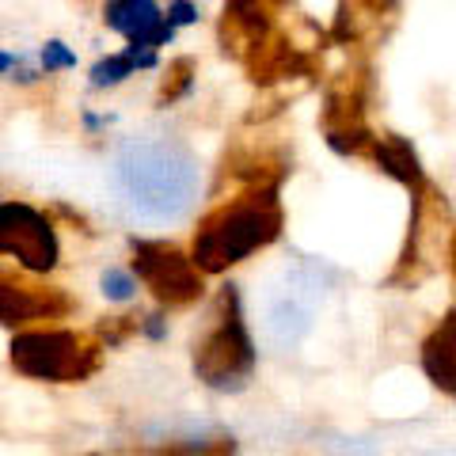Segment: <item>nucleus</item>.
I'll use <instances>...</instances> for the list:
<instances>
[{
  "mask_svg": "<svg viewBox=\"0 0 456 456\" xmlns=\"http://www.w3.org/2000/svg\"><path fill=\"white\" fill-rule=\"evenodd\" d=\"M285 213L278 191H236L221 198L194 228L191 255L202 274H224L248 255L270 248L281 236Z\"/></svg>",
  "mask_w": 456,
  "mask_h": 456,
  "instance_id": "1",
  "label": "nucleus"
},
{
  "mask_svg": "<svg viewBox=\"0 0 456 456\" xmlns=\"http://www.w3.org/2000/svg\"><path fill=\"white\" fill-rule=\"evenodd\" d=\"M198 171L187 149L171 141H134L118 156V187L126 202L149 217H175L191 206Z\"/></svg>",
  "mask_w": 456,
  "mask_h": 456,
  "instance_id": "2",
  "label": "nucleus"
},
{
  "mask_svg": "<svg viewBox=\"0 0 456 456\" xmlns=\"http://www.w3.org/2000/svg\"><path fill=\"white\" fill-rule=\"evenodd\" d=\"M103 342L69 327H31L12 338V365L23 377L50 384H80L99 369Z\"/></svg>",
  "mask_w": 456,
  "mask_h": 456,
  "instance_id": "3",
  "label": "nucleus"
},
{
  "mask_svg": "<svg viewBox=\"0 0 456 456\" xmlns=\"http://www.w3.org/2000/svg\"><path fill=\"white\" fill-rule=\"evenodd\" d=\"M369 103H373V69L365 61H346L323 84L320 130L338 156L365 160L373 149L377 130L369 126Z\"/></svg>",
  "mask_w": 456,
  "mask_h": 456,
  "instance_id": "4",
  "label": "nucleus"
},
{
  "mask_svg": "<svg viewBox=\"0 0 456 456\" xmlns=\"http://www.w3.org/2000/svg\"><path fill=\"white\" fill-rule=\"evenodd\" d=\"M255 369V346L240 312L236 285H224L213 308V327L194 342V373L209 388H240Z\"/></svg>",
  "mask_w": 456,
  "mask_h": 456,
  "instance_id": "5",
  "label": "nucleus"
},
{
  "mask_svg": "<svg viewBox=\"0 0 456 456\" xmlns=\"http://www.w3.org/2000/svg\"><path fill=\"white\" fill-rule=\"evenodd\" d=\"M452 213L449 202L430 179L419 191H411V224H407V244L399 251V263L392 270V285H415L437 266L441 251L449 255L452 248Z\"/></svg>",
  "mask_w": 456,
  "mask_h": 456,
  "instance_id": "6",
  "label": "nucleus"
},
{
  "mask_svg": "<svg viewBox=\"0 0 456 456\" xmlns=\"http://www.w3.org/2000/svg\"><path fill=\"white\" fill-rule=\"evenodd\" d=\"M130 255H134L130 259L134 274L145 281V289H152L160 305L183 308V305H194L206 293L202 266L194 263V255L167 244V240H134Z\"/></svg>",
  "mask_w": 456,
  "mask_h": 456,
  "instance_id": "7",
  "label": "nucleus"
},
{
  "mask_svg": "<svg viewBox=\"0 0 456 456\" xmlns=\"http://www.w3.org/2000/svg\"><path fill=\"white\" fill-rule=\"evenodd\" d=\"M0 251L16 259L27 274H46L57 266V232L46 213L27 202L0 206Z\"/></svg>",
  "mask_w": 456,
  "mask_h": 456,
  "instance_id": "8",
  "label": "nucleus"
},
{
  "mask_svg": "<svg viewBox=\"0 0 456 456\" xmlns=\"http://www.w3.org/2000/svg\"><path fill=\"white\" fill-rule=\"evenodd\" d=\"M285 8H293V0H224L221 8V23H217V38L224 57L248 65L281 27L278 16Z\"/></svg>",
  "mask_w": 456,
  "mask_h": 456,
  "instance_id": "9",
  "label": "nucleus"
},
{
  "mask_svg": "<svg viewBox=\"0 0 456 456\" xmlns=\"http://www.w3.org/2000/svg\"><path fill=\"white\" fill-rule=\"evenodd\" d=\"M289 175V160L274 149V145H255V141H236L224 152L221 171H217V191L232 187L236 191H278L281 179Z\"/></svg>",
  "mask_w": 456,
  "mask_h": 456,
  "instance_id": "10",
  "label": "nucleus"
},
{
  "mask_svg": "<svg viewBox=\"0 0 456 456\" xmlns=\"http://www.w3.org/2000/svg\"><path fill=\"white\" fill-rule=\"evenodd\" d=\"M69 312H73L69 293L53 289V285H38V281L4 274V289H0V316H4L8 327L65 320Z\"/></svg>",
  "mask_w": 456,
  "mask_h": 456,
  "instance_id": "11",
  "label": "nucleus"
},
{
  "mask_svg": "<svg viewBox=\"0 0 456 456\" xmlns=\"http://www.w3.org/2000/svg\"><path fill=\"white\" fill-rule=\"evenodd\" d=\"M103 20L110 31L130 38V46L152 50V53H156V46H164V42L175 35V27H171V20L160 12L156 0H107Z\"/></svg>",
  "mask_w": 456,
  "mask_h": 456,
  "instance_id": "12",
  "label": "nucleus"
},
{
  "mask_svg": "<svg viewBox=\"0 0 456 456\" xmlns=\"http://www.w3.org/2000/svg\"><path fill=\"white\" fill-rule=\"evenodd\" d=\"M395 4L399 0H338L331 38L342 46H365L384 35V27L395 16Z\"/></svg>",
  "mask_w": 456,
  "mask_h": 456,
  "instance_id": "13",
  "label": "nucleus"
},
{
  "mask_svg": "<svg viewBox=\"0 0 456 456\" xmlns=\"http://www.w3.org/2000/svg\"><path fill=\"white\" fill-rule=\"evenodd\" d=\"M369 164H377V171L392 175L395 183H403L407 191H419L426 183V171L419 164V152L411 149V141H403L399 134H377L373 149L365 156Z\"/></svg>",
  "mask_w": 456,
  "mask_h": 456,
  "instance_id": "14",
  "label": "nucleus"
},
{
  "mask_svg": "<svg viewBox=\"0 0 456 456\" xmlns=\"http://www.w3.org/2000/svg\"><path fill=\"white\" fill-rule=\"evenodd\" d=\"M422 369L437 388L456 392V308H449V316L422 342Z\"/></svg>",
  "mask_w": 456,
  "mask_h": 456,
  "instance_id": "15",
  "label": "nucleus"
},
{
  "mask_svg": "<svg viewBox=\"0 0 456 456\" xmlns=\"http://www.w3.org/2000/svg\"><path fill=\"white\" fill-rule=\"evenodd\" d=\"M152 65H156V53L152 50L130 46V50H122V53H110V57H103V61H95L92 65V84H95V88H110V84H118V80L130 77L134 69H152Z\"/></svg>",
  "mask_w": 456,
  "mask_h": 456,
  "instance_id": "16",
  "label": "nucleus"
},
{
  "mask_svg": "<svg viewBox=\"0 0 456 456\" xmlns=\"http://www.w3.org/2000/svg\"><path fill=\"white\" fill-rule=\"evenodd\" d=\"M194 73H198L194 57H175V61H167L164 80H160V92H156V103L167 107V103H175V99H183V95L191 92Z\"/></svg>",
  "mask_w": 456,
  "mask_h": 456,
  "instance_id": "17",
  "label": "nucleus"
},
{
  "mask_svg": "<svg viewBox=\"0 0 456 456\" xmlns=\"http://www.w3.org/2000/svg\"><path fill=\"white\" fill-rule=\"evenodd\" d=\"M42 65H46V73H53V69H73L77 53L65 50V42H46V46H42Z\"/></svg>",
  "mask_w": 456,
  "mask_h": 456,
  "instance_id": "18",
  "label": "nucleus"
},
{
  "mask_svg": "<svg viewBox=\"0 0 456 456\" xmlns=\"http://www.w3.org/2000/svg\"><path fill=\"white\" fill-rule=\"evenodd\" d=\"M103 293L110 297V301H130L134 297V278L122 274V270H107L103 274Z\"/></svg>",
  "mask_w": 456,
  "mask_h": 456,
  "instance_id": "19",
  "label": "nucleus"
},
{
  "mask_svg": "<svg viewBox=\"0 0 456 456\" xmlns=\"http://www.w3.org/2000/svg\"><path fill=\"white\" fill-rule=\"evenodd\" d=\"M194 16H198V8L191 4V0H171V8H167V20H171V27L194 23Z\"/></svg>",
  "mask_w": 456,
  "mask_h": 456,
  "instance_id": "20",
  "label": "nucleus"
},
{
  "mask_svg": "<svg viewBox=\"0 0 456 456\" xmlns=\"http://www.w3.org/2000/svg\"><path fill=\"white\" fill-rule=\"evenodd\" d=\"M449 263H452V278H456V232H452V248H449Z\"/></svg>",
  "mask_w": 456,
  "mask_h": 456,
  "instance_id": "21",
  "label": "nucleus"
}]
</instances>
